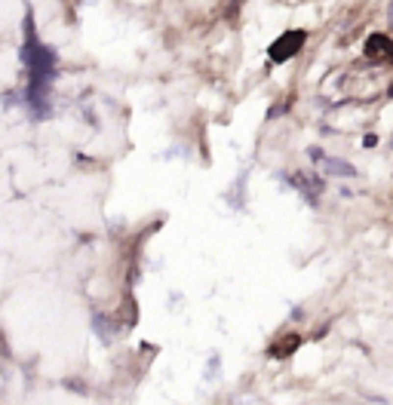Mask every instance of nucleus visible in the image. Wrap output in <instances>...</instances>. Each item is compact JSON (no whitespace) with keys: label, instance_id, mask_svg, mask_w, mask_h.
Returning <instances> with one entry per match:
<instances>
[{"label":"nucleus","instance_id":"obj_1","mask_svg":"<svg viewBox=\"0 0 393 405\" xmlns=\"http://www.w3.org/2000/svg\"><path fill=\"white\" fill-rule=\"evenodd\" d=\"M22 59L28 65V105L37 108V114H43V95L52 83V71H55V55L52 49L37 43L34 31L28 28V43L22 49Z\"/></svg>","mask_w":393,"mask_h":405},{"label":"nucleus","instance_id":"obj_2","mask_svg":"<svg viewBox=\"0 0 393 405\" xmlns=\"http://www.w3.org/2000/svg\"><path fill=\"white\" fill-rule=\"evenodd\" d=\"M304 40H307V31H286L283 37L270 43V62H289L292 55H298Z\"/></svg>","mask_w":393,"mask_h":405},{"label":"nucleus","instance_id":"obj_3","mask_svg":"<svg viewBox=\"0 0 393 405\" xmlns=\"http://www.w3.org/2000/svg\"><path fill=\"white\" fill-rule=\"evenodd\" d=\"M366 59L368 62H378V65H393V37H387V34H368L366 37V46H363Z\"/></svg>","mask_w":393,"mask_h":405},{"label":"nucleus","instance_id":"obj_4","mask_svg":"<svg viewBox=\"0 0 393 405\" xmlns=\"http://www.w3.org/2000/svg\"><path fill=\"white\" fill-rule=\"evenodd\" d=\"M289 184H295L304 193V200H310L314 206L319 203V193L326 191V181L319 175H314V172H295V175H289Z\"/></svg>","mask_w":393,"mask_h":405},{"label":"nucleus","instance_id":"obj_5","mask_svg":"<svg viewBox=\"0 0 393 405\" xmlns=\"http://www.w3.org/2000/svg\"><path fill=\"white\" fill-rule=\"evenodd\" d=\"M322 169H326V175H335V178H356L360 175V169L341 157H326L322 160Z\"/></svg>","mask_w":393,"mask_h":405},{"label":"nucleus","instance_id":"obj_6","mask_svg":"<svg viewBox=\"0 0 393 405\" xmlns=\"http://www.w3.org/2000/svg\"><path fill=\"white\" fill-rule=\"evenodd\" d=\"M298 344H301V338H298V334H289V338L280 341V347H270V356H289V353L298 350Z\"/></svg>","mask_w":393,"mask_h":405},{"label":"nucleus","instance_id":"obj_7","mask_svg":"<svg viewBox=\"0 0 393 405\" xmlns=\"http://www.w3.org/2000/svg\"><path fill=\"white\" fill-rule=\"evenodd\" d=\"M307 157L317 160V163H322V160H326V150H322V147H307Z\"/></svg>","mask_w":393,"mask_h":405},{"label":"nucleus","instance_id":"obj_8","mask_svg":"<svg viewBox=\"0 0 393 405\" xmlns=\"http://www.w3.org/2000/svg\"><path fill=\"white\" fill-rule=\"evenodd\" d=\"M375 144H378V135H375V132H366V135H363V147H375Z\"/></svg>","mask_w":393,"mask_h":405},{"label":"nucleus","instance_id":"obj_9","mask_svg":"<svg viewBox=\"0 0 393 405\" xmlns=\"http://www.w3.org/2000/svg\"><path fill=\"white\" fill-rule=\"evenodd\" d=\"M387 22H390V25H393V0H390V3H387Z\"/></svg>","mask_w":393,"mask_h":405},{"label":"nucleus","instance_id":"obj_10","mask_svg":"<svg viewBox=\"0 0 393 405\" xmlns=\"http://www.w3.org/2000/svg\"><path fill=\"white\" fill-rule=\"evenodd\" d=\"M387 95H390V98H393V83H390V89H387Z\"/></svg>","mask_w":393,"mask_h":405}]
</instances>
